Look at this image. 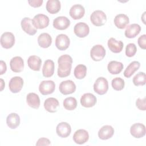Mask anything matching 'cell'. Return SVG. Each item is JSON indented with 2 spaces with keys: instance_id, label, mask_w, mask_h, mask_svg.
I'll return each instance as SVG.
<instances>
[{
  "instance_id": "10",
  "label": "cell",
  "mask_w": 146,
  "mask_h": 146,
  "mask_svg": "<svg viewBox=\"0 0 146 146\" xmlns=\"http://www.w3.org/2000/svg\"><path fill=\"white\" fill-rule=\"evenodd\" d=\"M70 40L68 36L63 34L57 35L55 39V46L59 50H66L70 46Z\"/></svg>"
},
{
  "instance_id": "9",
  "label": "cell",
  "mask_w": 146,
  "mask_h": 146,
  "mask_svg": "<svg viewBox=\"0 0 146 146\" xmlns=\"http://www.w3.org/2000/svg\"><path fill=\"white\" fill-rule=\"evenodd\" d=\"M22 30L30 35H34L37 32V29L34 26L33 21L29 17L23 18L21 22Z\"/></svg>"
},
{
  "instance_id": "2",
  "label": "cell",
  "mask_w": 146,
  "mask_h": 146,
  "mask_svg": "<svg viewBox=\"0 0 146 146\" xmlns=\"http://www.w3.org/2000/svg\"><path fill=\"white\" fill-rule=\"evenodd\" d=\"M91 23L96 26H101L105 24L107 21V16L102 10L94 11L90 16Z\"/></svg>"
},
{
  "instance_id": "7",
  "label": "cell",
  "mask_w": 146,
  "mask_h": 146,
  "mask_svg": "<svg viewBox=\"0 0 146 146\" xmlns=\"http://www.w3.org/2000/svg\"><path fill=\"white\" fill-rule=\"evenodd\" d=\"M59 91L63 95H68L74 93L76 90V85L71 80L62 82L59 87Z\"/></svg>"
},
{
  "instance_id": "8",
  "label": "cell",
  "mask_w": 146,
  "mask_h": 146,
  "mask_svg": "<svg viewBox=\"0 0 146 146\" xmlns=\"http://www.w3.org/2000/svg\"><path fill=\"white\" fill-rule=\"evenodd\" d=\"M15 43V36L12 33L5 32L1 36V44L5 48H11Z\"/></svg>"
},
{
  "instance_id": "42",
  "label": "cell",
  "mask_w": 146,
  "mask_h": 146,
  "mask_svg": "<svg viewBox=\"0 0 146 146\" xmlns=\"http://www.w3.org/2000/svg\"><path fill=\"white\" fill-rule=\"evenodd\" d=\"M0 66H1V71H0V74L2 75L4 73H5V72L7 70V66L6 64V63L3 61V60H1L0 62Z\"/></svg>"
},
{
  "instance_id": "17",
  "label": "cell",
  "mask_w": 146,
  "mask_h": 146,
  "mask_svg": "<svg viewBox=\"0 0 146 146\" xmlns=\"http://www.w3.org/2000/svg\"><path fill=\"white\" fill-rule=\"evenodd\" d=\"M56 132L59 137L66 138L70 135L71 128L68 123L66 122H61L57 125Z\"/></svg>"
},
{
  "instance_id": "31",
  "label": "cell",
  "mask_w": 146,
  "mask_h": 146,
  "mask_svg": "<svg viewBox=\"0 0 146 146\" xmlns=\"http://www.w3.org/2000/svg\"><path fill=\"white\" fill-rule=\"evenodd\" d=\"M123 64L121 62L112 60L108 64L107 69L111 74H118L123 70Z\"/></svg>"
},
{
  "instance_id": "19",
  "label": "cell",
  "mask_w": 146,
  "mask_h": 146,
  "mask_svg": "<svg viewBox=\"0 0 146 146\" xmlns=\"http://www.w3.org/2000/svg\"><path fill=\"white\" fill-rule=\"evenodd\" d=\"M11 70L14 72H21L24 67V61L21 56H15L10 62Z\"/></svg>"
},
{
  "instance_id": "5",
  "label": "cell",
  "mask_w": 146,
  "mask_h": 146,
  "mask_svg": "<svg viewBox=\"0 0 146 146\" xmlns=\"http://www.w3.org/2000/svg\"><path fill=\"white\" fill-rule=\"evenodd\" d=\"M106 55V50L101 44L94 46L90 51V56L94 61L102 60Z\"/></svg>"
},
{
  "instance_id": "12",
  "label": "cell",
  "mask_w": 146,
  "mask_h": 146,
  "mask_svg": "<svg viewBox=\"0 0 146 146\" xmlns=\"http://www.w3.org/2000/svg\"><path fill=\"white\" fill-rule=\"evenodd\" d=\"M130 133L135 138L143 137L146 133L145 127L143 124L140 123H135L130 128Z\"/></svg>"
},
{
  "instance_id": "37",
  "label": "cell",
  "mask_w": 146,
  "mask_h": 146,
  "mask_svg": "<svg viewBox=\"0 0 146 146\" xmlns=\"http://www.w3.org/2000/svg\"><path fill=\"white\" fill-rule=\"evenodd\" d=\"M137 51V47L135 44L130 43L128 44L125 47V55L128 57L133 56Z\"/></svg>"
},
{
  "instance_id": "39",
  "label": "cell",
  "mask_w": 146,
  "mask_h": 146,
  "mask_svg": "<svg viewBox=\"0 0 146 146\" xmlns=\"http://www.w3.org/2000/svg\"><path fill=\"white\" fill-rule=\"evenodd\" d=\"M138 44L142 49H146V35L143 34L138 38Z\"/></svg>"
},
{
  "instance_id": "22",
  "label": "cell",
  "mask_w": 146,
  "mask_h": 146,
  "mask_svg": "<svg viewBox=\"0 0 146 146\" xmlns=\"http://www.w3.org/2000/svg\"><path fill=\"white\" fill-rule=\"evenodd\" d=\"M108 47L109 49L114 53L120 52L123 48L124 44L121 40H117L113 38H111L108 40Z\"/></svg>"
},
{
  "instance_id": "34",
  "label": "cell",
  "mask_w": 146,
  "mask_h": 146,
  "mask_svg": "<svg viewBox=\"0 0 146 146\" xmlns=\"http://www.w3.org/2000/svg\"><path fill=\"white\" fill-rule=\"evenodd\" d=\"M63 104L65 109L72 111L76 108L77 106V101L74 97H68L64 100Z\"/></svg>"
},
{
  "instance_id": "40",
  "label": "cell",
  "mask_w": 146,
  "mask_h": 146,
  "mask_svg": "<svg viewBox=\"0 0 146 146\" xmlns=\"http://www.w3.org/2000/svg\"><path fill=\"white\" fill-rule=\"evenodd\" d=\"M51 143L48 139L45 137H41L39 139L36 143V146H42V145H49Z\"/></svg>"
},
{
  "instance_id": "43",
  "label": "cell",
  "mask_w": 146,
  "mask_h": 146,
  "mask_svg": "<svg viewBox=\"0 0 146 146\" xmlns=\"http://www.w3.org/2000/svg\"><path fill=\"white\" fill-rule=\"evenodd\" d=\"M1 91H2L3 87H5V86H3V84H4L5 83L3 82V80L2 79H1Z\"/></svg>"
},
{
  "instance_id": "4",
  "label": "cell",
  "mask_w": 146,
  "mask_h": 146,
  "mask_svg": "<svg viewBox=\"0 0 146 146\" xmlns=\"http://www.w3.org/2000/svg\"><path fill=\"white\" fill-rule=\"evenodd\" d=\"M32 21L34 26L36 29H43L47 27L48 26L50 22L48 17L43 14L35 15Z\"/></svg>"
},
{
  "instance_id": "11",
  "label": "cell",
  "mask_w": 146,
  "mask_h": 146,
  "mask_svg": "<svg viewBox=\"0 0 146 146\" xmlns=\"http://www.w3.org/2000/svg\"><path fill=\"white\" fill-rule=\"evenodd\" d=\"M23 86V80L20 76H14L12 78L9 83V87L13 93H18L22 88Z\"/></svg>"
},
{
  "instance_id": "13",
  "label": "cell",
  "mask_w": 146,
  "mask_h": 146,
  "mask_svg": "<svg viewBox=\"0 0 146 146\" xmlns=\"http://www.w3.org/2000/svg\"><path fill=\"white\" fill-rule=\"evenodd\" d=\"M74 31L75 34L79 38H84L89 34L90 28L86 23L78 22L75 25Z\"/></svg>"
},
{
  "instance_id": "33",
  "label": "cell",
  "mask_w": 146,
  "mask_h": 146,
  "mask_svg": "<svg viewBox=\"0 0 146 146\" xmlns=\"http://www.w3.org/2000/svg\"><path fill=\"white\" fill-rule=\"evenodd\" d=\"M87 74V67L84 64H78L76 66L74 71L75 77L78 79H83Z\"/></svg>"
},
{
  "instance_id": "1",
  "label": "cell",
  "mask_w": 146,
  "mask_h": 146,
  "mask_svg": "<svg viewBox=\"0 0 146 146\" xmlns=\"http://www.w3.org/2000/svg\"><path fill=\"white\" fill-rule=\"evenodd\" d=\"M58 75L60 78H65L70 75L72 63L71 56L67 54L63 55L58 58Z\"/></svg>"
},
{
  "instance_id": "25",
  "label": "cell",
  "mask_w": 146,
  "mask_h": 146,
  "mask_svg": "<svg viewBox=\"0 0 146 146\" xmlns=\"http://www.w3.org/2000/svg\"><path fill=\"white\" fill-rule=\"evenodd\" d=\"M54 62L50 59L44 61L42 68L43 75L46 78H49L53 75L54 73Z\"/></svg>"
},
{
  "instance_id": "35",
  "label": "cell",
  "mask_w": 146,
  "mask_h": 146,
  "mask_svg": "<svg viewBox=\"0 0 146 146\" xmlns=\"http://www.w3.org/2000/svg\"><path fill=\"white\" fill-rule=\"evenodd\" d=\"M133 83L136 86H143L146 82V76L144 72H139L136 74L133 78Z\"/></svg>"
},
{
  "instance_id": "23",
  "label": "cell",
  "mask_w": 146,
  "mask_h": 146,
  "mask_svg": "<svg viewBox=\"0 0 146 146\" xmlns=\"http://www.w3.org/2000/svg\"><path fill=\"white\" fill-rule=\"evenodd\" d=\"M129 19L128 17L124 14H119L115 16L114 23L115 26L120 29H123L128 25Z\"/></svg>"
},
{
  "instance_id": "18",
  "label": "cell",
  "mask_w": 146,
  "mask_h": 146,
  "mask_svg": "<svg viewBox=\"0 0 146 146\" xmlns=\"http://www.w3.org/2000/svg\"><path fill=\"white\" fill-rule=\"evenodd\" d=\"M69 14L74 19H79L84 16L85 14V9L82 5L76 4L71 7Z\"/></svg>"
},
{
  "instance_id": "26",
  "label": "cell",
  "mask_w": 146,
  "mask_h": 146,
  "mask_svg": "<svg viewBox=\"0 0 146 146\" xmlns=\"http://www.w3.org/2000/svg\"><path fill=\"white\" fill-rule=\"evenodd\" d=\"M27 64L31 70L38 71L40 69L42 60L38 56L31 55L27 59Z\"/></svg>"
},
{
  "instance_id": "3",
  "label": "cell",
  "mask_w": 146,
  "mask_h": 146,
  "mask_svg": "<svg viewBox=\"0 0 146 146\" xmlns=\"http://www.w3.org/2000/svg\"><path fill=\"white\" fill-rule=\"evenodd\" d=\"M108 90V83L107 80L103 77L98 78L94 83V90L100 95L105 94Z\"/></svg>"
},
{
  "instance_id": "32",
  "label": "cell",
  "mask_w": 146,
  "mask_h": 146,
  "mask_svg": "<svg viewBox=\"0 0 146 146\" xmlns=\"http://www.w3.org/2000/svg\"><path fill=\"white\" fill-rule=\"evenodd\" d=\"M140 63L137 61H133L127 67L124 71V76L127 78H130L140 67Z\"/></svg>"
},
{
  "instance_id": "28",
  "label": "cell",
  "mask_w": 146,
  "mask_h": 146,
  "mask_svg": "<svg viewBox=\"0 0 146 146\" xmlns=\"http://www.w3.org/2000/svg\"><path fill=\"white\" fill-rule=\"evenodd\" d=\"M38 43L40 47L42 48H48L52 43V38L48 33H42L38 38Z\"/></svg>"
},
{
  "instance_id": "6",
  "label": "cell",
  "mask_w": 146,
  "mask_h": 146,
  "mask_svg": "<svg viewBox=\"0 0 146 146\" xmlns=\"http://www.w3.org/2000/svg\"><path fill=\"white\" fill-rule=\"evenodd\" d=\"M55 89V84L52 80H43L39 86V91L41 94L47 95L54 92Z\"/></svg>"
},
{
  "instance_id": "30",
  "label": "cell",
  "mask_w": 146,
  "mask_h": 146,
  "mask_svg": "<svg viewBox=\"0 0 146 146\" xmlns=\"http://www.w3.org/2000/svg\"><path fill=\"white\" fill-rule=\"evenodd\" d=\"M60 7V2L58 0H48L46 3V10L50 14H56L58 13Z\"/></svg>"
},
{
  "instance_id": "16",
  "label": "cell",
  "mask_w": 146,
  "mask_h": 146,
  "mask_svg": "<svg viewBox=\"0 0 146 146\" xmlns=\"http://www.w3.org/2000/svg\"><path fill=\"white\" fill-rule=\"evenodd\" d=\"M88 139L89 134L86 130L83 129L76 131L73 135V140L78 144H83L86 143Z\"/></svg>"
},
{
  "instance_id": "14",
  "label": "cell",
  "mask_w": 146,
  "mask_h": 146,
  "mask_svg": "<svg viewBox=\"0 0 146 146\" xmlns=\"http://www.w3.org/2000/svg\"><path fill=\"white\" fill-rule=\"evenodd\" d=\"M70 25V19L64 16L58 17L53 21V26L54 28L58 30H66L69 27Z\"/></svg>"
},
{
  "instance_id": "41",
  "label": "cell",
  "mask_w": 146,
  "mask_h": 146,
  "mask_svg": "<svg viewBox=\"0 0 146 146\" xmlns=\"http://www.w3.org/2000/svg\"><path fill=\"white\" fill-rule=\"evenodd\" d=\"M43 2V0H29L28 1V3L31 6L34 7H40Z\"/></svg>"
},
{
  "instance_id": "29",
  "label": "cell",
  "mask_w": 146,
  "mask_h": 146,
  "mask_svg": "<svg viewBox=\"0 0 146 146\" xmlns=\"http://www.w3.org/2000/svg\"><path fill=\"white\" fill-rule=\"evenodd\" d=\"M6 123L7 126L11 129H15L19 126L20 124V117L16 113H10L6 118Z\"/></svg>"
},
{
  "instance_id": "38",
  "label": "cell",
  "mask_w": 146,
  "mask_h": 146,
  "mask_svg": "<svg viewBox=\"0 0 146 146\" xmlns=\"http://www.w3.org/2000/svg\"><path fill=\"white\" fill-rule=\"evenodd\" d=\"M136 106L140 110L145 111L146 109L145 107V98L140 99L138 98L136 101Z\"/></svg>"
},
{
  "instance_id": "24",
  "label": "cell",
  "mask_w": 146,
  "mask_h": 146,
  "mask_svg": "<svg viewBox=\"0 0 146 146\" xmlns=\"http://www.w3.org/2000/svg\"><path fill=\"white\" fill-rule=\"evenodd\" d=\"M141 31V27L136 23L128 26L125 30V36L128 38H133L136 36Z\"/></svg>"
},
{
  "instance_id": "36",
  "label": "cell",
  "mask_w": 146,
  "mask_h": 146,
  "mask_svg": "<svg viewBox=\"0 0 146 146\" xmlns=\"http://www.w3.org/2000/svg\"><path fill=\"white\" fill-rule=\"evenodd\" d=\"M111 85L112 88L116 91H120L122 90L125 85L124 80L119 77L115 78L112 80L111 82Z\"/></svg>"
},
{
  "instance_id": "21",
  "label": "cell",
  "mask_w": 146,
  "mask_h": 146,
  "mask_svg": "<svg viewBox=\"0 0 146 146\" xmlns=\"http://www.w3.org/2000/svg\"><path fill=\"white\" fill-rule=\"evenodd\" d=\"M114 133V129L111 125H105L103 126L98 132V136L102 140H107L112 137Z\"/></svg>"
},
{
  "instance_id": "27",
  "label": "cell",
  "mask_w": 146,
  "mask_h": 146,
  "mask_svg": "<svg viewBox=\"0 0 146 146\" xmlns=\"http://www.w3.org/2000/svg\"><path fill=\"white\" fill-rule=\"evenodd\" d=\"M26 102L28 105L33 108L37 109L40 106V99L39 96L34 92H30L26 96Z\"/></svg>"
},
{
  "instance_id": "15",
  "label": "cell",
  "mask_w": 146,
  "mask_h": 146,
  "mask_svg": "<svg viewBox=\"0 0 146 146\" xmlns=\"http://www.w3.org/2000/svg\"><path fill=\"white\" fill-rule=\"evenodd\" d=\"M96 96L91 93L84 94L80 98L81 105L86 108H90L94 106L96 103Z\"/></svg>"
},
{
  "instance_id": "20",
  "label": "cell",
  "mask_w": 146,
  "mask_h": 146,
  "mask_svg": "<svg viewBox=\"0 0 146 146\" xmlns=\"http://www.w3.org/2000/svg\"><path fill=\"white\" fill-rule=\"evenodd\" d=\"M43 105L47 111L54 113L57 111L58 108L59 107V103L55 98H48L45 100Z\"/></svg>"
}]
</instances>
